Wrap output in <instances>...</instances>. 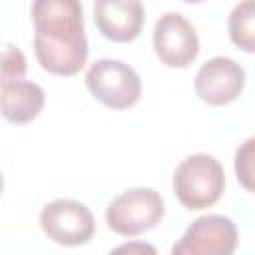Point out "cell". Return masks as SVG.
I'll return each mask as SVG.
<instances>
[{"label": "cell", "mask_w": 255, "mask_h": 255, "mask_svg": "<svg viewBox=\"0 0 255 255\" xmlns=\"http://www.w3.org/2000/svg\"><path fill=\"white\" fill-rule=\"evenodd\" d=\"M30 12L38 64L56 76L78 74L90 52L82 4L78 0H36Z\"/></svg>", "instance_id": "obj_1"}, {"label": "cell", "mask_w": 255, "mask_h": 255, "mask_svg": "<svg viewBox=\"0 0 255 255\" xmlns=\"http://www.w3.org/2000/svg\"><path fill=\"white\" fill-rule=\"evenodd\" d=\"M173 193L187 209H205L219 201L225 187V171L209 153L187 155L173 171Z\"/></svg>", "instance_id": "obj_2"}, {"label": "cell", "mask_w": 255, "mask_h": 255, "mask_svg": "<svg viewBox=\"0 0 255 255\" xmlns=\"http://www.w3.org/2000/svg\"><path fill=\"white\" fill-rule=\"evenodd\" d=\"M165 213V203L159 191L151 187H131L116 195L106 209L108 227L126 237L153 229Z\"/></svg>", "instance_id": "obj_3"}, {"label": "cell", "mask_w": 255, "mask_h": 255, "mask_svg": "<svg viewBox=\"0 0 255 255\" xmlns=\"http://www.w3.org/2000/svg\"><path fill=\"white\" fill-rule=\"evenodd\" d=\"M86 86L98 102L112 110H128L141 96L137 72L129 64L114 58L96 60L86 72Z\"/></svg>", "instance_id": "obj_4"}, {"label": "cell", "mask_w": 255, "mask_h": 255, "mask_svg": "<svg viewBox=\"0 0 255 255\" xmlns=\"http://www.w3.org/2000/svg\"><path fill=\"white\" fill-rule=\"evenodd\" d=\"M38 221L46 237L64 247L84 245L96 231L92 211L76 199H54L46 203Z\"/></svg>", "instance_id": "obj_5"}, {"label": "cell", "mask_w": 255, "mask_h": 255, "mask_svg": "<svg viewBox=\"0 0 255 255\" xmlns=\"http://www.w3.org/2000/svg\"><path fill=\"white\" fill-rule=\"evenodd\" d=\"M237 237V225L231 217L219 213L201 215L173 243L169 255H233Z\"/></svg>", "instance_id": "obj_6"}, {"label": "cell", "mask_w": 255, "mask_h": 255, "mask_svg": "<svg viewBox=\"0 0 255 255\" xmlns=\"http://www.w3.org/2000/svg\"><path fill=\"white\" fill-rule=\"evenodd\" d=\"M153 50L169 68H185L199 54L195 26L179 12H165L153 26Z\"/></svg>", "instance_id": "obj_7"}, {"label": "cell", "mask_w": 255, "mask_h": 255, "mask_svg": "<svg viewBox=\"0 0 255 255\" xmlns=\"http://www.w3.org/2000/svg\"><path fill=\"white\" fill-rule=\"evenodd\" d=\"M195 94L209 106H225L237 100L245 88V70L233 58L213 56L195 74Z\"/></svg>", "instance_id": "obj_8"}, {"label": "cell", "mask_w": 255, "mask_h": 255, "mask_svg": "<svg viewBox=\"0 0 255 255\" xmlns=\"http://www.w3.org/2000/svg\"><path fill=\"white\" fill-rule=\"evenodd\" d=\"M94 22L108 40L131 42L141 32L145 10L137 0H98L94 4Z\"/></svg>", "instance_id": "obj_9"}, {"label": "cell", "mask_w": 255, "mask_h": 255, "mask_svg": "<svg viewBox=\"0 0 255 255\" xmlns=\"http://www.w3.org/2000/svg\"><path fill=\"white\" fill-rule=\"evenodd\" d=\"M44 90L36 82L18 80V82H2L0 88V106L2 116L16 124H28L36 120L44 108Z\"/></svg>", "instance_id": "obj_10"}, {"label": "cell", "mask_w": 255, "mask_h": 255, "mask_svg": "<svg viewBox=\"0 0 255 255\" xmlns=\"http://www.w3.org/2000/svg\"><path fill=\"white\" fill-rule=\"evenodd\" d=\"M227 32L237 48L255 54V0H243L233 6L227 18Z\"/></svg>", "instance_id": "obj_11"}, {"label": "cell", "mask_w": 255, "mask_h": 255, "mask_svg": "<svg viewBox=\"0 0 255 255\" xmlns=\"http://www.w3.org/2000/svg\"><path fill=\"white\" fill-rule=\"evenodd\" d=\"M237 181L251 193H255V135L247 137L235 151L233 159Z\"/></svg>", "instance_id": "obj_12"}, {"label": "cell", "mask_w": 255, "mask_h": 255, "mask_svg": "<svg viewBox=\"0 0 255 255\" xmlns=\"http://www.w3.org/2000/svg\"><path fill=\"white\" fill-rule=\"evenodd\" d=\"M26 74V56L16 46L8 44L2 52V82H18Z\"/></svg>", "instance_id": "obj_13"}, {"label": "cell", "mask_w": 255, "mask_h": 255, "mask_svg": "<svg viewBox=\"0 0 255 255\" xmlns=\"http://www.w3.org/2000/svg\"><path fill=\"white\" fill-rule=\"evenodd\" d=\"M108 255H157V251L147 241H128L114 247Z\"/></svg>", "instance_id": "obj_14"}]
</instances>
